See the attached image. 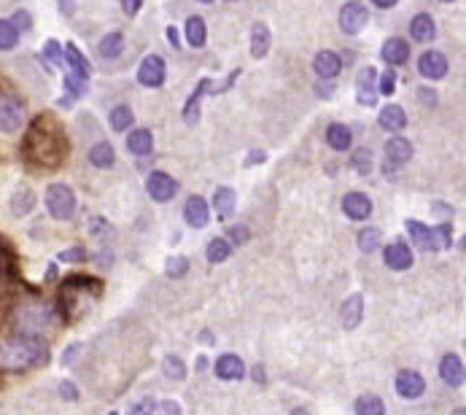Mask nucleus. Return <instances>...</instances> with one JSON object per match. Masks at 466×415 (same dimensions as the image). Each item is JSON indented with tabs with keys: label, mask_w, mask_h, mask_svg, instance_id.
Returning a JSON list of instances; mask_svg holds the SVG:
<instances>
[{
	"label": "nucleus",
	"mask_w": 466,
	"mask_h": 415,
	"mask_svg": "<svg viewBox=\"0 0 466 415\" xmlns=\"http://www.w3.org/2000/svg\"><path fill=\"white\" fill-rule=\"evenodd\" d=\"M356 97L359 103L364 105H375L378 100V92H375V70L372 68H364L356 79Z\"/></svg>",
	"instance_id": "nucleus-22"
},
{
	"label": "nucleus",
	"mask_w": 466,
	"mask_h": 415,
	"mask_svg": "<svg viewBox=\"0 0 466 415\" xmlns=\"http://www.w3.org/2000/svg\"><path fill=\"white\" fill-rule=\"evenodd\" d=\"M167 38L173 41V46H181V43H178V33H175L173 27H167Z\"/></svg>",
	"instance_id": "nucleus-54"
},
{
	"label": "nucleus",
	"mask_w": 466,
	"mask_h": 415,
	"mask_svg": "<svg viewBox=\"0 0 466 415\" xmlns=\"http://www.w3.org/2000/svg\"><path fill=\"white\" fill-rule=\"evenodd\" d=\"M65 87H68L70 97H81V95H87V79H81L76 73H68L65 76Z\"/></svg>",
	"instance_id": "nucleus-41"
},
{
	"label": "nucleus",
	"mask_w": 466,
	"mask_h": 415,
	"mask_svg": "<svg viewBox=\"0 0 466 415\" xmlns=\"http://www.w3.org/2000/svg\"><path fill=\"white\" fill-rule=\"evenodd\" d=\"M423 388H426V383H423V378H420L418 372H413V369H404V372H399V375H397L399 397L418 399L420 394H423Z\"/></svg>",
	"instance_id": "nucleus-16"
},
{
	"label": "nucleus",
	"mask_w": 466,
	"mask_h": 415,
	"mask_svg": "<svg viewBox=\"0 0 466 415\" xmlns=\"http://www.w3.org/2000/svg\"><path fill=\"white\" fill-rule=\"evenodd\" d=\"M356 413L359 415H383L385 413V404H383L378 397H372V394H364V397H359V402H356Z\"/></svg>",
	"instance_id": "nucleus-35"
},
{
	"label": "nucleus",
	"mask_w": 466,
	"mask_h": 415,
	"mask_svg": "<svg viewBox=\"0 0 466 415\" xmlns=\"http://www.w3.org/2000/svg\"><path fill=\"white\" fill-rule=\"evenodd\" d=\"M197 3H213V0H197Z\"/></svg>",
	"instance_id": "nucleus-57"
},
{
	"label": "nucleus",
	"mask_w": 466,
	"mask_h": 415,
	"mask_svg": "<svg viewBox=\"0 0 466 415\" xmlns=\"http://www.w3.org/2000/svg\"><path fill=\"white\" fill-rule=\"evenodd\" d=\"M407 232L413 235V240L418 248L432 251V229H429V226H423L420 222H407Z\"/></svg>",
	"instance_id": "nucleus-34"
},
{
	"label": "nucleus",
	"mask_w": 466,
	"mask_h": 415,
	"mask_svg": "<svg viewBox=\"0 0 466 415\" xmlns=\"http://www.w3.org/2000/svg\"><path fill=\"white\" fill-rule=\"evenodd\" d=\"M65 65L70 68V73H76V76H81V79H89L87 57L76 49V43H65Z\"/></svg>",
	"instance_id": "nucleus-30"
},
{
	"label": "nucleus",
	"mask_w": 466,
	"mask_h": 415,
	"mask_svg": "<svg viewBox=\"0 0 466 415\" xmlns=\"http://www.w3.org/2000/svg\"><path fill=\"white\" fill-rule=\"evenodd\" d=\"M43 203H46L49 216L57 219V222H70L73 213H76V194H73V189H70L68 184H52V186H46Z\"/></svg>",
	"instance_id": "nucleus-3"
},
{
	"label": "nucleus",
	"mask_w": 466,
	"mask_h": 415,
	"mask_svg": "<svg viewBox=\"0 0 466 415\" xmlns=\"http://www.w3.org/2000/svg\"><path fill=\"white\" fill-rule=\"evenodd\" d=\"M380 127L383 130H388V132H399V130H404L407 127V114H404V108L402 105H385V108H380Z\"/></svg>",
	"instance_id": "nucleus-19"
},
{
	"label": "nucleus",
	"mask_w": 466,
	"mask_h": 415,
	"mask_svg": "<svg viewBox=\"0 0 466 415\" xmlns=\"http://www.w3.org/2000/svg\"><path fill=\"white\" fill-rule=\"evenodd\" d=\"M413 156V143L404 138H391L385 143V159H383V170H397L404 162H410Z\"/></svg>",
	"instance_id": "nucleus-8"
},
{
	"label": "nucleus",
	"mask_w": 466,
	"mask_h": 415,
	"mask_svg": "<svg viewBox=\"0 0 466 415\" xmlns=\"http://www.w3.org/2000/svg\"><path fill=\"white\" fill-rule=\"evenodd\" d=\"M19 43V30L11 19H0V52H11Z\"/></svg>",
	"instance_id": "nucleus-31"
},
{
	"label": "nucleus",
	"mask_w": 466,
	"mask_h": 415,
	"mask_svg": "<svg viewBox=\"0 0 466 415\" xmlns=\"http://www.w3.org/2000/svg\"><path fill=\"white\" fill-rule=\"evenodd\" d=\"M146 191L154 203H170L178 191V181L173 175H167L165 170H154V173L146 178Z\"/></svg>",
	"instance_id": "nucleus-7"
},
{
	"label": "nucleus",
	"mask_w": 466,
	"mask_h": 415,
	"mask_svg": "<svg viewBox=\"0 0 466 415\" xmlns=\"http://www.w3.org/2000/svg\"><path fill=\"white\" fill-rule=\"evenodd\" d=\"M418 70H420V76L423 79H429V81H437V79H445L448 76V60H445V54L439 52H423L420 54V60H418Z\"/></svg>",
	"instance_id": "nucleus-10"
},
{
	"label": "nucleus",
	"mask_w": 466,
	"mask_h": 415,
	"mask_svg": "<svg viewBox=\"0 0 466 415\" xmlns=\"http://www.w3.org/2000/svg\"><path fill=\"white\" fill-rule=\"evenodd\" d=\"M315 92H318L321 97H329V95H331L334 89H331V84H318V89H315Z\"/></svg>",
	"instance_id": "nucleus-53"
},
{
	"label": "nucleus",
	"mask_w": 466,
	"mask_h": 415,
	"mask_svg": "<svg viewBox=\"0 0 466 415\" xmlns=\"http://www.w3.org/2000/svg\"><path fill=\"white\" fill-rule=\"evenodd\" d=\"M186 270H189V261L184 259V257H170L167 264H165V273L170 278H181L186 275Z\"/></svg>",
	"instance_id": "nucleus-42"
},
{
	"label": "nucleus",
	"mask_w": 466,
	"mask_h": 415,
	"mask_svg": "<svg viewBox=\"0 0 466 415\" xmlns=\"http://www.w3.org/2000/svg\"><path fill=\"white\" fill-rule=\"evenodd\" d=\"M127 151L135 156H149L154 151V135L149 127H135L127 135Z\"/></svg>",
	"instance_id": "nucleus-13"
},
{
	"label": "nucleus",
	"mask_w": 466,
	"mask_h": 415,
	"mask_svg": "<svg viewBox=\"0 0 466 415\" xmlns=\"http://www.w3.org/2000/svg\"><path fill=\"white\" fill-rule=\"evenodd\" d=\"M60 261H84L87 259V251L84 248H68V251H60Z\"/></svg>",
	"instance_id": "nucleus-46"
},
{
	"label": "nucleus",
	"mask_w": 466,
	"mask_h": 415,
	"mask_svg": "<svg viewBox=\"0 0 466 415\" xmlns=\"http://www.w3.org/2000/svg\"><path fill=\"white\" fill-rule=\"evenodd\" d=\"M350 165H353V170L356 173H372V165H375V159H372V151L369 149H359V151H353V159H350Z\"/></svg>",
	"instance_id": "nucleus-37"
},
{
	"label": "nucleus",
	"mask_w": 466,
	"mask_h": 415,
	"mask_svg": "<svg viewBox=\"0 0 466 415\" xmlns=\"http://www.w3.org/2000/svg\"><path fill=\"white\" fill-rule=\"evenodd\" d=\"M11 22L17 25L19 33H25V30H30V27H33V17H30L25 8H17V11H14V17H11Z\"/></svg>",
	"instance_id": "nucleus-43"
},
{
	"label": "nucleus",
	"mask_w": 466,
	"mask_h": 415,
	"mask_svg": "<svg viewBox=\"0 0 466 415\" xmlns=\"http://www.w3.org/2000/svg\"><path fill=\"white\" fill-rule=\"evenodd\" d=\"M292 415H310V413H308V410H305V407H296V410H294Z\"/></svg>",
	"instance_id": "nucleus-56"
},
{
	"label": "nucleus",
	"mask_w": 466,
	"mask_h": 415,
	"mask_svg": "<svg viewBox=\"0 0 466 415\" xmlns=\"http://www.w3.org/2000/svg\"><path fill=\"white\" fill-rule=\"evenodd\" d=\"M22 154H25V162L35 168H60L65 162L68 140L54 116H38L30 124L22 143Z\"/></svg>",
	"instance_id": "nucleus-1"
},
{
	"label": "nucleus",
	"mask_w": 466,
	"mask_h": 415,
	"mask_svg": "<svg viewBox=\"0 0 466 415\" xmlns=\"http://www.w3.org/2000/svg\"><path fill=\"white\" fill-rule=\"evenodd\" d=\"M434 35H437V25L429 14H418V17L410 22V38L418 41V43H432Z\"/></svg>",
	"instance_id": "nucleus-24"
},
{
	"label": "nucleus",
	"mask_w": 466,
	"mask_h": 415,
	"mask_svg": "<svg viewBox=\"0 0 466 415\" xmlns=\"http://www.w3.org/2000/svg\"><path fill=\"white\" fill-rule=\"evenodd\" d=\"M154 407H156L154 399H143V402H138V404H135V407H132L127 415H151L154 413Z\"/></svg>",
	"instance_id": "nucleus-47"
},
{
	"label": "nucleus",
	"mask_w": 466,
	"mask_h": 415,
	"mask_svg": "<svg viewBox=\"0 0 466 415\" xmlns=\"http://www.w3.org/2000/svg\"><path fill=\"white\" fill-rule=\"evenodd\" d=\"M378 245H380V229H375V226H366V229L359 232V248H362L364 254H372Z\"/></svg>",
	"instance_id": "nucleus-38"
},
{
	"label": "nucleus",
	"mask_w": 466,
	"mask_h": 415,
	"mask_svg": "<svg viewBox=\"0 0 466 415\" xmlns=\"http://www.w3.org/2000/svg\"><path fill=\"white\" fill-rule=\"evenodd\" d=\"M394 84H397V76H394V70H385V73H383V79H380V87H378V92L380 95H385V97H388V95H394Z\"/></svg>",
	"instance_id": "nucleus-44"
},
{
	"label": "nucleus",
	"mask_w": 466,
	"mask_h": 415,
	"mask_svg": "<svg viewBox=\"0 0 466 415\" xmlns=\"http://www.w3.org/2000/svg\"><path fill=\"white\" fill-rule=\"evenodd\" d=\"M383 259H385V264H388L391 270H410V267H413V251H410L404 243H391V245L385 248Z\"/></svg>",
	"instance_id": "nucleus-17"
},
{
	"label": "nucleus",
	"mask_w": 466,
	"mask_h": 415,
	"mask_svg": "<svg viewBox=\"0 0 466 415\" xmlns=\"http://www.w3.org/2000/svg\"><path fill=\"white\" fill-rule=\"evenodd\" d=\"M65 14H73V0H65Z\"/></svg>",
	"instance_id": "nucleus-55"
},
{
	"label": "nucleus",
	"mask_w": 466,
	"mask_h": 415,
	"mask_svg": "<svg viewBox=\"0 0 466 415\" xmlns=\"http://www.w3.org/2000/svg\"><path fill=\"white\" fill-rule=\"evenodd\" d=\"M235 205H238L235 191L229 189V186H219L216 194H213V210L219 213V219H221V222H226V219H232V216H235Z\"/></svg>",
	"instance_id": "nucleus-23"
},
{
	"label": "nucleus",
	"mask_w": 466,
	"mask_h": 415,
	"mask_svg": "<svg viewBox=\"0 0 466 415\" xmlns=\"http://www.w3.org/2000/svg\"><path fill=\"white\" fill-rule=\"evenodd\" d=\"M108 124H111V130L114 132H127V130H132V124H135V114H132V108L127 103H119L116 108H111V114H108Z\"/></svg>",
	"instance_id": "nucleus-27"
},
{
	"label": "nucleus",
	"mask_w": 466,
	"mask_h": 415,
	"mask_svg": "<svg viewBox=\"0 0 466 415\" xmlns=\"http://www.w3.org/2000/svg\"><path fill=\"white\" fill-rule=\"evenodd\" d=\"M372 3H375L378 8H394L399 0H372Z\"/></svg>",
	"instance_id": "nucleus-52"
},
{
	"label": "nucleus",
	"mask_w": 466,
	"mask_h": 415,
	"mask_svg": "<svg viewBox=\"0 0 466 415\" xmlns=\"http://www.w3.org/2000/svg\"><path fill=\"white\" fill-rule=\"evenodd\" d=\"M184 35H186V43L191 49H203L207 41V27H205V19L203 17H189L186 25H184Z\"/></svg>",
	"instance_id": "nucleus-25"
},
{
	"label": "nucleus",
	"mask_w": 466,
	"mask_h": 415,
	"mask_svg": "<svg viewBox=\"0 0 466 415\" xmlns=\"http://www.w3.org/2000/svg\"><path fill=\"white\" fill-rule=\"evenodd\" d=\"M270 43H273V38H270L267 25H264V22H256L254 30H251V57H254V60H261L264 54L270 52Z\"/></svg>",
	"instance_id": "nucleus-28"
},
{
	"label": "nucleus",
	"mask_w": 466,
	"mask_h": 415,
	"mask_svg": "<svg viewBox=\"0 0 466 415\" xmlns=\"http://www.w3.org/2000/svg\"><path fill=\"white\" fill-rule=\"evenodd\" d=\"M229 238L238 243V245H242V243H248V238H251V229L245 224H235L229 229Z\"/></svg>",
	"instance_id": "nucleus-45"
},
{
	"label": "nucleus",
	"mask_w": 466,
	"mask_h": 415,
	"mask_svg": "<svg viewBox=\"0 0 466 415\" xmlns=\"http://www.w3.org/2000/svg\"><path fill=\"white\" fill-rule=\"evenodd\" d=\"M362 318H364V299L359 294L348 297L345 302H343V308H340V321H343V327L356 329L362 324Z\"/></svg>",
	"instance_id": "nucleus-18"
},
{
	"label": "nucleus",
	"mask_w": 466,
	"mask_h": 415,
	"mask_svg": "<svg viewBox=\"0 0 466 415\" xmlns=\"http://www.w3.org/2000/svg\"><path fill=\"white\" fill-rule=\"evenodd\" d=\"M313 70L318 79H337L343 70V60L334 52H318L313 57Z\"/></svg>",
	"instance_id": "nucleus-14"
},
{
	"label": "nucleus",
	"mask_w": 466,
	"mask_h": 415,
	"mask_svg": "<svg viewBox=\"0 0 466 415\" xmlns=\"http://www.w3.org/2000/svg\"><path fill=\"white\" fill-rule=\"evenodd\" d=\"M73 388H76L73 383H62V386H60V394L65 399H76V391H73Z\"/></svg>",
	"instance_id": "nucleus-51"
},
{
	"label": "nucleus",
	"mask_w": 466,
	"mask_h": 415,
	"mask_svg": "<svg viewBox=\"0 0 466 415\" xmlns=\"http://www.w3.org/2000/svg\"><path fill=\"white\" fill-rule=\"evenodd\" d=\"M46 57H52L54 62H57V65H65V60H62V49H60V43H57V41H49V43H46Z\"/></svg>",
	"instance_id": "nucleus-48"
},
{
	"label": "nucleus",
	"mask_w": 466,
	"mask_h": 415,
	"mask_svg": "<svg viewBox=\"0 0 466 415\" xmlns=\"http://www.w3.org/2000/svg\"><path fill=\"white\" fill-rule=\"evenodd\" d=\"M165 375H167L170 381H184V378H186V367H184V362H181L178 356H167V359H165Z\"/></svg>",
	"instance_id": "nucleus-40"
},
{
	"label": "nucleus",
	"mask_w": 466,
	"mask_h": 415,
	"mask_svg": "<svg viewBox=\"0 0 466 415\" xmlns=\"http://www.w3.org/2000/svg\"><path fill=\"white\" fill-rule=\"evenodd\" d=\"M418 97H420V103H429V105H434L437 103V95H434L432 89H420V92H418Z\"/></svg>",
	"instance_id": "nucleus-50"
},
{
	"label": "nucleus",
	"mask_w": 466,
	"mask_h": 415,
	"mask_svg": "<svg viewBox=\"0 0 466 415\" xmlns=\"http://www.w3.org/2000/svg\"><path fill=\"white\" fill-rule=\"evenodd\" d=\"M343 213L350 222H364L372 213V200L364 191H348L343 197Z\"/></svg>",
	"instance_id": "nucleus-9"
},
{
	"label": "nucleus",
	"mask_w": 466,
	"mask_h": 415,
	"mask_svg": "<svg viewBox=\"0 0 466 415\" xmlns=\"http://www.w3.org/2000/svg\"><path fill=\"white\" fill-rule=\"evenodd\" d=\"M184 219H186V224H189L191 229H203V226L207 224L210 210H207V203L200 194H191L189 200H186V205H184Z\"/></svg>",
	"instance_id": "nucleus-11"
},
{
	"label": "nucleus",
	"mask_w": 466,
	"mask_h": 415,
	"mask_svg": "<svg viewBox=\"0 0 466 415\" xmlns=\"http://www.w3.org/2000/svg\"><path fill=\"white\" fill-rule=\"evenodd\" d=\"M442 3H450V0H442Z\"/></svg>",
	"instance_id": "nucleus-58"
},
{
	"label": "nucleus",
	"mask_w": 466,
	"mask_h": 415,
	"mask_svg": "<svg viewBox=\"0 0 466 415\" xmlns=\"http://www.w3.org/2000/svg\"><path fill=\"white\" fill-rule=\"evenodd\" d=\"M366 22H369V11H366L364 3L350 0V3L343 6V11H340V30L345 35H359L366 27Z\"/></svg>",
	"instance_id": "nucleus-6"
},
{
	"label": "nucleus",
	"mask_w": 466,
	"mask_h": 415,
	"mask_svg": "<svg viewBox=\"0 0 466 415\" xmlns=\"http://www.w3.org/2000/svg\"><path fill=\"white\" fill-rule=\"evenodd\" d=\"M207 261L210 264H221V261L229 259V254H232V245L224 240V238H213V240L207 243Z\"/></svg>",
	"instance_id": "nucleus-32"
},
{
	"label": "nucleus",
	"mask_w": 466,
	"mask_h": 415,
	"mask_svg": "<svg viewBox=\"0 0 466 415\" xmlns=\"http://www.w3.org/2000/svg\"><path fill=\"white\" fill-rule=\"evenodd\" d=\"M89 165L92 168H97V170H105V168H114V162H116V151H114V146L108 143V140H100V143H95L92 149H89Z\"/></svg>",
	"instance_id": "nucleus-21"
},
{
	"label": "nucleus",
	"mask_w": 466,
	"mask_h": 415,
	"mask_svg": "<svg viewBox=\"0 0 466 415\" xmlns=\"http://www.w3.org/2000/svg\"><path fill=\"white\" fill-rule=\"evenodd\" d=\"M327 143H329V149H334V151H348V149H350V143H353V132H350V127L340 124V121L329 124Z\"/></svg>",
	"instance_id": "nucleus-26"
},
{
	"label": "nucleus",
	"mask_w": 466,
	"mask_h": 415,
	"mask_svg": "<svg viewBox=\"0 0 466 415\" xmlns=\"http://www.w3.org/2000/svg\"><path fill=\"white\" fill-rule=\"evenodd\" d=\"M165 79H167V65H165V60L159 57V54H149V57H143L138 65V81L143 87L149 89H159L165 84Z\"/></svg>",
	"instance_id": "nucleus-5"
},
{
	"label": "nucleus",
	"mask_w": 466,
	"mask_h": 415,
	"mask_svg": "<svg viewBox=\"0 0 466 415\" xmlns=\"http://www.w3.org/2000/svg\"><path fill=\"white\" fill-rule=\"evenodd\" d=\"M205 87H207V81H203V84L197 87V92H194V97L186 100V108H184V121H186V124H197V119H200V97H203Z\"/></svg>",
	"instance_id": "nucleus-36"
},
{
	"label": "nucleus",
	"mask_w": 466,
	"mask_h": 415,
	"mask_svg": "<svg viewBox=\"0 0 466 415\" xmlns=\"http://www.w3.org/2000/svg\"><path fill=\"white\" fill-rule=\"evenodd\" d=\"M25 119H27L25 103L14 95H3L0 97V132L3 135H17L25 127Z\"/></svg>",
	"instance_id": "nucleus-4"
},
{
	"label": "nucleus",
	"mask_w": 466,
	"mask_h": 415,
	"mask_svg": "<svg viewBox=\"0 0 466 415\" xmlns=\"http://www.w3.org/2000/svg\"><path fill=\"white\" fill-rule=\"evenodd\" d=\"M33 208H35V194L30 189H19L11 197V213L14 216H27Z\"/></svg>",
	"instance_id": "nucleus-33"
},
{
	"label": "nucleus",
	"mask_w": 466,
	"mask_h": 415,
	"mask_svg": "<svg viewBox=\"0 0 466 415\" xmlns=\"http://www.w3.org/2000/svg\"><path fill=\"white\" fill-rule=\"evenodd\" d=\"M140 6H143V0H121V11H124L127 17H135L140 11Z\"/></svg>",
	"instance_id": "nucleus-49"
},
{
	"label": "nucleus",
	"mask_w": 466,
	"mask_h": 415,
	"mask_svg": "<svg viewBox=\"0 0 466 415\" xmlns=\"http://www.w3.org/2000/svg\"><path fill=\"white\" fill-rule=\"evenodd\" d=\"M216 375L221 381H240L245 375V367H242V359L235 356V353H224L219 362H216Z\"/></svg>",
	"instance_id": "nucleus-20"
},
{
	"label": "nucleus",
	"mask_w": 466,
	"mask_h": 415,
	"mask_svg": "<svg viewBox=\"0 0 466 415\" xmlns=\"http://www.w3.org/2000/svg\"><path fill=\"white\" fill-rule=\"evenodd\" d=\"M121 52H124V35L121 33H108V35L100 38V43H97V54H100L103 60H116Z\"/></svg>",
	"instance_id": "nucleus-29"
},
{
	"label": "nucleus",
	"mask_w": 466,
	"mask_h": 415,
	"mask_svg": "<svg viewBox=\"0 0 466 415\" xmlns=\"http://www.w3.org/2000/svg\"><path fill=\"white\" fill-rule=\"evenodd\" d=\"M380 57L385 60V65H404L410 60V43L404 38H388L380 49Z\"/></svg>",
	"instance_id": "nucleus-12"
},
{
	"label": "nucleus",
	"mask_w": 466,
	"mask_h": 415,
	"mask_svg": "<svg viewBox=\"0 0 466 415\" xmlns=\"http://www.w3.org/2000/svg\"><path fill=\"white\" fill-rule=\"evenodd\" d=\"M450 245V224L432 226V251H442Z\"/></svg>",
	"instance_id": "nucleus-39"
},
{
	"label": "nucleus",
	"mask_w": 466,
	"mask_h": 415,
	"mask_svg": "<svg viewBox=\"0 0 466 415\" xmlns=\"http://www.w3.org/2000/svg\"><path fill=\"white\" fill-rule=\"evenodd\" d=\"M49 359V348L43 340L33 334H17L6 340L0 348V367L3 369H27V367H41Z\"/></svg>",
	"instance_id": "nucleus-2"
},
{
	"label": "nucleus",
	"mask_w": 466,
	"mask_h": 415,
	"mask_svg": "<svg viewBox=\"0 0 466 415\" xmlns=\"http://www.w3.org/2000/svg\"><path fill=\"white\" fill-rule=\"evenodd\" d=\"M439 378L448 383L450 388H455V386H461V383L466 381L464 364H461V359H458L455 353H448V356L442 359V364H439Z\"/></svg>",
	"instance_id": "nucleus-15"
}]
</instances>
